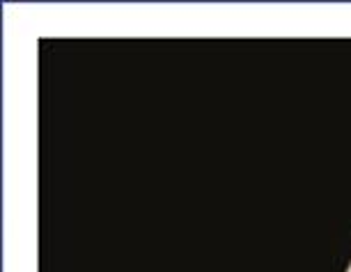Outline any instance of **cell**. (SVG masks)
Here are the masks:
<instances>
[]
</instances>
